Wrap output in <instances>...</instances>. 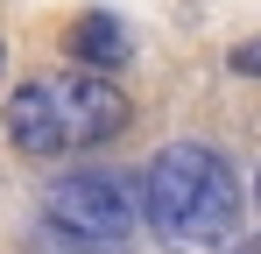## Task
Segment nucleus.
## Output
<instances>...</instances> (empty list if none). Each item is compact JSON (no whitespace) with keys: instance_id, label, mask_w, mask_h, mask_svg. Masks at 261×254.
<instances>
[{"instance_id":"1","label":"nucleus","mask_w":261,"mask_h":254,"mask_svg":"<svg viewBox=\"0 0 261 254\" xmlns=\"http://www.w3.org/2000/svg\"><path fill=\"white\" fill-rule=\"evenodd\" d=\"M141 219L170 254H240L247 184L212 141H170L141 169Z\"/></svg>"},{"instance_id":"2","label":"nucleus","mask_w":261,"mask_h":254,"mask_svg":"<svg viewBox=\"0 0 261 254\" xmlns=\"http://www.w3.org/2000/svg\"><path fill=\"white\" fill-rule=\"evenodd\" d=\"M127 120H134L127 92L92 64L36 71L7 92V141L21 156H78V148H99V141H120Z\"/></svg>"},{"instance_id":"3","label":"nucleus","mask_w":261,"mask_h":254,"mask_svg":"<svg viewBox=\"0 0 261 254\" xmlns=\"http://www.w3.org/2000/svg\"><path fill=\"white\" fill-rule=\"evenodd\" d=\"M43 219L78 247H120L134 233V219H141V198L113 169H71L43 191Z\"/></svg>"},{"instance_id":"4","label":"nucleus","mask_w":261,"mask_h":254,"mask_svg":"<svg viewBox=\"0 0 261 254\" xmlns=\"http://www.w3.org/2000/svg\"><path fill=\"white\" fill-rule=\"evenodd\" d=\"M71 57L78 64H92V71H120L134 57V36L120 14H106V7H92V14H78L71 21Z\"/></svg>"},{"instance_id":"5","label":"nucleus","mask_w":261,"mask_h":254,"mask_svg":"<svg viewBox=\"0 0 261 254\" xmlns=\"http://www.w3.org/2000/svg\"><path fill=\"white\" fill-rule=\"evenodd\" d=\"M226 64H233L240 78H261V36H254V42H233V57H226Z\"/></svg>"},{"instance_id":"6","label":"nucleus","mask_w":261,"mask_h":254,"mask_svg":"<svg viewBox=\"0 0 261 254\" xmlns=\"http://www.w3.org/2000/svg\"><path fill=\"white\" fill-rule=\"evenodd\" d=\"M254 205H261V169H254Z\"/></svg>"},{"instance_id":"7","label":"nucleus","mask_w":261,"mask_h":254,"mask_svg":"<svg viewBox=\"0 0 261 254\" xmlns=\"http://www.w3.org/2000/svg\"><path fill=\"white\" fill-rule=\"evenodd\" d=\"M240 254H261V240H254V247H240Z\"/></svg>"}]
</instances>
